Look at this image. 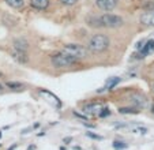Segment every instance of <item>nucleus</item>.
<instances>
[{
    "mask_svg": "<svg viewBox=\"0 0 154 150\" xmlns=\"http://www.w3.org/2000/svg\"><path fill=\"white\" fill-rule=\"evenodd\" d=\"M111 45V40L106 34L96 33L93 34L86 42V48L90 51V53H101L105 52Z\"/></svg>",
    "mask_w": 154,
    "mask_h": 150,
    "instance_id": "f257e3e1",
    "label": "nucleus"
},
{
    "mask_svg": "<svg viewBox=\"0 0 154 150\" xmlns=\"http://www.w3.org/2000/svg\"><path fill=\"white\" fill-rule=\"evenodd\" d=\"M119 0H96V6L102 11H112L116 8Z\"/></svg>",
    "mask_w": 154,
    "mask_h": 150,
    "instance_id": "9d476101",
    "label": "nucleus"
},
{
    "mask_svg": "<svg viewBox=\"0 0 154 150\" xmlns=\"http://www.w3.org/2000/svg\"><path fill=\"white\" fill-rule=\"evenodd\" d=\"M151 53H154V36L146 41V44L143 45V48L139 51V53H138V55H134V56H137L135 59H139L140 60V59H145L146 56L151 55Z\"/></svg>",
    "mask_w": 154,
    "mask_h": 150,
    "instance_id": "6e6552de",
    "label": "nucleus"
},
{
    "mask_svg": "<svg viewBox=\"0 0 154 150\" xmlns=\"http://www.w3.org/2000/svg\"><path fill=\"white\" fill-rule=\"evenodd\" d=\"M0 138H2V131H0Z\"/></svg>",
    "mask_w": 154,
    "mask_h": 150,
    "instance_id": "c85d7f7f",
    "label": "nucleus"
},
{
    "mask_svg": "<svg viewBox=\"0 0 154 150\" xmlns=\"http://www.w3.org/2000/svg\"><path fill=\"white\" fill-rule=\"evenodd\" d=\"M116 128H125V130H128L130 133L132 134H138V135H146V134L149 133V130L145 127V126H142V124H138V123H128V124H117Z\"/></svg>",
    "mask_w": 154,
    "mask_h": 150,
    "instance_id": "423d86ee",
    "label": "nucleus"
},
{
    "mask_svg": "<svg viewBox=\"0 0 154 150\" xmlns=\"http://www.w3.org/2000/svg\"><path fill=\"white\" fill-rule=\"evenodd\" d=\"M119 113H122V115H137V113H139V109H137V108L134 107H122L119 108Z\"/></svg>",
    "mask_w": 154,
    "mask_h": 150,
    "instance_id": "2eb2a0df",
    "label": "nucleus"
},
{
    "mask_svg": "<svg viewBox=\"0 0 154 150\" xmlns=\"http://www.w3.org/2000/svg\"><path fill=\"white\" fill-rule=\"evenodd\" d=\"M79 61H81L79 59L74 58V56L63 52V51H60V52L51 56V64H52L55 68H68V67L79 64Z\"/></svg>",
    "mask_w": 154,
    "mask_h": 150,
    "instance_id": "f03ea898",
    "label": "nucleus"
},
{
    "mask_svg": "<svg viewBox=\"0 0 154 150\" xmlns=\"http://www.w3.org/2000/svg\"><path fill=\"white\" fill-rule=\"evenodd\" d=\"M71 141H72V138H71V136H68V138H64V139H63L64 143H68V142H71Z\"/></svg>",
    "mask_w": 154,
    "mask_h": 150,
    "instance_id": "5701e85b",
    "label": "nucleus"
},
{
    "mask_svg": "<svg viewBox=\"0 0 154 150\" xmlns=\"http://www.w3.org/2000/svg\"><path fill=\"white\" fill-rule=\"evenodd\" d=\"M61 51L71 56H74V58L79 59V60L86 59L87 56H89V53H90V51H89L86 46L81 45V44H64V45L61 46Z\"/></svg>",
    "mask_w": 154,
    "mask_h": 150,
    "instance_id": "20e7f679",
    "label": "nucleus"
},
{
    "mask_svg": "<svg viewBox=\"0 0 154 150\" xmlns=\"http://www.w3.org/2000/svg\"><path fill=\"white\" fill-rule=\"evenodd\" d=\"M120 81H122V78H119V77H112V78H109L106 81V83H105V90H112Z\"/></svg>",
    "mask_w": 154,
    "mask_h": 150,
    "instance_id": "dca6fc26",
    "label": "nucleus"
},
{
    "mask_svg": "<svg viewBox=\"0 0 154 150\" xmlns=\"http://www.w3.org/2000/svg\"><path fill=\"white\" fill-rule=\"evenodd\" d=\"M100 27H105V29H119L124 25V19L120 15L112 14V12H105V14L100 15Z\"/></svg>",
    "mask_w": 154,
    "mask_h": 150,
    "instance_id": "7ed1b4c3",
    "label": "nucleus"
},
{
    "mask_svg": "<svg viewBox=\"0 0 154 150\" xmlns=\"http://www.w3.org/2000/svg\"><path fill=\"white\" fill-rule=\"evenodd\" d=\"M127 100H128L131 107L137 108V109H139V111L147 108V104H149L146 95L140 94V93H131V94H128Z\"/></svg>",
    "mask_w": 154,
    "mask_h": 150,
    "instance_id": "39448f33",
    "label": "nucleus"
},
{
    "mask_svg": "<svg viewBox=\"0 0 154 150\" xmlns=\"http://www.w3.org/2000/svg\"><path fill=\"white\" fill-rule=\"evenodd\" d=\"M151 89H153V92H154V85H153V86H151Z\"/></svg>",
    "mask_w": 154,
    "mask_h": 150,
    "instance_id": "cd10ccee",
    "label": "nucleus"
},
{
    "mask_svg": "<svg viewBox=\"0 0 154 150\" xmlns=\"http://www.w3.org/2000/svg\"><path fill=\"white\" fill-rule=\"evenodd\" d=\"M17 146H18V145H12L11 147H8V150H14V149H15V147H17Z\"/></svg>",
    "mask_w": 154,
    "mask_h": 150,
    "instance_id": "b1692460",
    "label": "nucleus"
},
{
    "mask_svg": "<svg viewBox=\"0 0 154 150\" xmlns=\"http://www.w3.org/2000/svg\"><path fill=\"white\" fill-rule=\"evenodd\" d=\"M139 22L146 27H154V10H147L139 17Z\"/></svg>",
    "mask_w": 154,
    "mask_h": 150,
    "instance_id": "1a4fd4ad",
    "label": "nucleus"
},
{
    "mask_svg": "<svg viewBox=\"0 0 154 150\" xmlns=\"http://www.w3.org/2000/svg\"><path fill=\"white\" fill-rule=\"evenodd\" d=\"M12 48L27 52V49H29V41H27L26 38H22V37L15 38V40L12 41Z\"/></svg>",
    "mask_w": 154,
    "mask_h": 150,
    "instance_id": "ddd939ff",
    "label": "nucleus"
},
{
    "mask_svg": "<svg viewBox=\"0 0 154 150\" xmlns=\"http://www.w3.org/2000/svg\"><path fill=\"white\" fill-rule=\"evenodd\" d=\"M40 94L45 95V97L48 98V101H49L51 104L53 105V107H56V108H61V101L59 100L57 95H55L53 93L48 92V90H42V89H41V90H40Z\"/></svg>",
    "mask_w": 154,
    "mask_h": 150,
    "instance_id": "f8f14e48",
    "label": "nucleus"
},
{
    "mask_svg": "<svg viewBox=\"0 0 154 150\" xmlns=\"http://www.w3.org/2000/svg\"><path fill=\"white\" fill-rule=\"evenodd\" d=\"M4 2L12 8H20L25 4V0H4Z\"/></svg>",
    "mask_w": 154,
    "mask_h": 150,
    "instance_id": "f3484780",
    "label": "nucleus"
},
{
    "mask_svg": "<svg viewBox=\"0 0 154 150\" xmlns=\"http://www.w3.org/2000/svg\"><path fill=\"white\" fill-rule=\"evenodd\" d=\"M30 7L35 10H47L49 7V0H30Z\"/></svg>",
    "mask_w": 154,
    "mask_h": 150,
    "instance_id": "4468645a",
    "label": "nucleus"
},
{
    "mask_svg": "<svg viewBox=\"0 0 154 150\" xmlns=\"http://www.w3.org/2000/svg\"><path fill=\"white\" fill-rule=\"evenodd\" d=\"M6 86L8 87V89H11V90H22L25 87L23 85L19 83V82H7Z\"/></svg>",
    "mask_w": 154,
    "mask_h": 150,
    "instance_id": "a211bd4d",
    "label": "nucleus"
},
{
    "mask_svg": "<svg viewBox=\"0 0 154 150\" xmlns=\"http://www.w3.org/2000/svg\"><path fill=\"white\" fill-rule=\"evenodd\" d=\"M11 56H12V59H15V60H17L18 63H20V64H26L27 61H29V56H27V52H25V51H19V49H12Z\"/></svg>",
    "mask_w": 154,
    "mask_h": 150,
    "instance_id": "9b49d317",
    "label": "nucleus"
},
{
    "mask_svg": "<svg viewBox=\"0 0 154 150\" xmlns=\"http://www.w3.org/2000/svg\"><path fill=\"white\" fill-rule=\"evenodd\" d=\"M0 77H2V74H0Z\"/></svg>",
    "mask_w": 154,
    "mask_h": 150,
    "instance_id": "c756f323",
    "label": "nucleus"
},
{
    "mask_svg": "<svg viewBox=\"0 0 154 150\" xmlns=\"http://www.w3.org/2000/svg\"><path fill=\"white\" fill-rule=\"evenodd\" d=\"M63 6H67V7H70V6H74V4H76V2L78 0H59Z\"/></svg>",
    "mask_w": 154,
    "mask_h": 150,
    "instance_id": "4be33fe9",
    "label": "nucleus"
},
{
    "mask_svg": "<svg viewBox=\"0 0 154 150\" xmlns=\"http://www.w3.org/2000/svg\"><path fill=\"white\" fill-rule=\"evenodd\" d=\"M104 108V104L102 102H89V104L83 105L82 108V112L85 115H89V116H98L100 112L102 111Z\"/></svg>",
    "mask_w": 154,
    "mask_h": 150,
    "instance_id": "0eeeda50",
    "label": "nucleus"
},
{
    "mask_svg": "<svg viewBox=\"0 0 154 150\" xmlns=\"http://www.w3.org/2000/svg\"><path fill=\"white\" fill-rule=\"evenodd\" d=\"M27 150H34V146H29V149Z\"/></svg>",
    "mask_w": 154,
    "mask_h": 150,
    "instance_id": "bb28decb",
    "label": "nucleus"
},
{
    "mask_svg": "<svg viewBox=\"0 0 154 150\" xmlns=\"http://www.w3.org/2000/svg\"><path fill=\"white\" fill-rule=\"evenodd\" d=\"M113 147L115 149H117V150H122V149H127L128 147V145L125 143V142H123V141H115L113 142Z\"/></svg>",
    "mask_w": 154,
    "mask_h": 150,
    "instance_id": "6ab92c4d",
    "label": "nucleus"
},
{
    "mask_svg": "<svg viewBox=\"0 0 154 150\" xmlns=\"http://www.w3.org/2000/svg\"><path fill=\"white\" fill-rule=\"evenodd\" d=\"M106 116H111V109L108 107H104L102 108V111L100 112V115H98V117H101V119H104V117H106Z\"/></svg>",
    "mask_w": 154,
    "mask_h": 150,
    "instance_id": "aec40b11",
    "label": "nucleus"
},
{
    "mask_svg": "<svg viewBox=\"0 0 154 150\" xmlns=\"http://www.w3.org/2000/svg\"><path fill=\"white\" fill-rule=\"evenodd\" d=\"M86 136H89V138L94 139V141H102V139H104L101 135H98V134H94V133H91V131H87V133H86Z\"/></svg>",
    "mask_w": 154,
    "mask_h": 150,
    "instance_id": "412c9836",
    "label": "nucleus"
},
{
    "mask_svg": "<svg viewBox=\"0 0 154 150\" xmlns=\"http://www.w3.org/2000/svg\"><path fill=\"white\" fill-rule=\"evenodd\" d=\"M150 111H151V113H153V115H154V104H153V105H151V108H150Z\"/></svg>",
    "mask_w": 154,
    "mask_h": 150,
    "instance_id": "393cba45",
    "label": "nucleus"
},
{
    "mask_svg": "<svg viewBox=\"0 0 154 150\" xmlns=\"http://www.w3.org/2000/svg\"><path fill=\"white\" fill-rule=\"evenodd\" d=\"M3 89H4V85H3V83H0V92H2Z\"/></svg>",
    "mask_w": 154,
    "mask_h": 150,
    "instance_id": "a878e982",
    "label": "nucleus"
}]
</instances>
